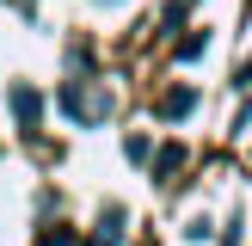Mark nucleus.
Here are the masks:
<instances>
[{"instance_id":"3","label":"nucleus","mask_w":252,"mask_h":246,"mask_svg":"<svg viewBox=\"0 0 252 246\" xmlns=\"http://www.w3.org/2000/svg\"><path fill=\"white\" fill-rule=\"evenodd\" d=\"M6 105H12V117H19V129L31 135L37 117H43V92H37V86H25V80H12V86H6Z\"/></svg>"},{"instance_id":"6","label":"nucleus","mask_w":252,"mask_h":246,"mask_svg":"<svg viewBox=\"0 0 252 246\" xmlns=\"http://www.w3.org/2000/svg\"><path fill=\"white\" fill-rule=\"evenodd\" d=\"M185 166V148H160L154 154V172H160V184H172V172Z\"/></svg>"},{"instance_id":"2","label":"nucleus","mask_w":252,"mask_h":246,"mask_svg":"<svg viewBox=\"0 0 252 246\" xmlns=\"http://www.w3.org/2000/svg\"><path fill=\"white\" fill-rule=\"evenodd\" d=\"M197 98H203V92H197L191 80H172L166 92L154 98V117H160V123H185V117H191V111H197Z\"/></svg>"},{"instance_id":"5","label":"nucleus","mask_w":252,"mask_h":246,"mask_svg":"<svg viewBox=\"0 0 252 246\" xmlns=\"http://www.w3.org/2000/svg\"><path fill=\"white\" fill-rule=\"evenodd\" d=\"M123 160H135V166H148V160H154V142H148L142 129H129V135H123Z\"/></svg>"},{"instance_id":"8","label":"nucleus","mask_w":252,"mask_h":246,"mask_svg":"<svg viewBox=\"0 0 252 246\" xmlns=\"http://www.w3.org/2000/svg\"><path fill=\"white\" fill-rule=\"evenodd\" d=\"M209 234H216V221H203V215H197V221H191V228H185V240H191V246H203V240H209Z\"/></svg>"},{"instance_id":"1","label":"nucleus","mask_w":252,"mask_h":246,"mask_svg":"<svg viewBox=\"0 0 252 246\" xmlns=\"http://www.w3.org/2000/svg\"><path fill=\"white\" fill-rule=\"evenodd\" d=\"M56 111L74 123V129H98V123L111 117V92L98 80H62V92H56Z\"/></svg>"},{"instance_id":"4","label":"nucleus","mask_w":252,"mask_h":246,"mask_svg":"<svg viewBox=\"0 0 252 246\" xmlns=\"http://www.w3.org/2000/svg\"><path fill=\"white\" fill-rule=\"evenodd\" d=\"M86 246H123V209H117V203L98 209V234H93Z\"/></svg>"},{"instance_id":"9","label":"nucleus","mask_w":252,"mask_h":246,"mask_svg":"<svg viewBox=\"0 0 252 246\" xmlns=\"http://www.w3.org/2000/svg\"><path fill=\"white\" fill-rule=\"evenodd\" d=\"M240 228H246V221H240V215H228V228H221V246H240V240H246Z\"/></svg>"},{"instance_id":"11","label":"nucleus","mask_w":252,"mask_h":246,"mask_svg":"<svg viewBox=\"0 0 252 246\" xmlns=\"http://www.w3.org/2000/svg\"><path fill=\"white\" fill-rule=\"evenodd\" d=\"M93 6H117V0H93Z\"/></svg>"},{"instance_id":"10","label":"nucleus","mask_w":252,"mask_h":246,"mask_svg":"<svg viewBox=\"0 0 252 246\" xmlns=\"http://www.w3.org/2000/svg\"><path fill=\"white\" fill-rule=\"evenodd\" d=\"M228 86H240V92H246V86H252V62H240V74H234Z\"/></svg>"},{"instance_id":"7","label":"nucleus","mask_w":252,"mask_h":246,"mask_svg":"<svg viewBox=\"0 0 252 246\" xmlns=\"http://www.w3.org/2000/svg\"><path fill=\"white\" fill-rule=\"evenodd\" d=\"M203 49H209V31H191V37H179V43H172V56H179V62H197Z\"/></svg>"}]
</instances>
